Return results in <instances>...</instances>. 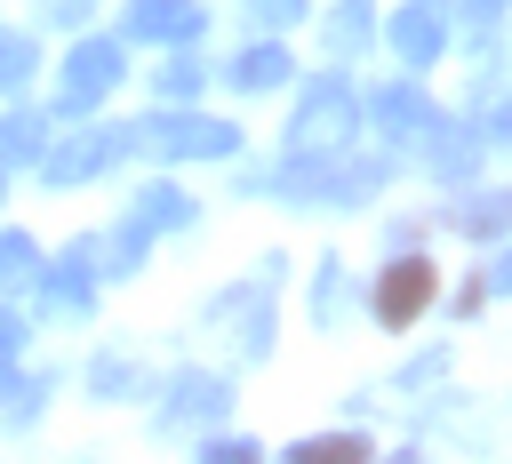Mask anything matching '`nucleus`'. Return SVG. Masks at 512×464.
Here are the masks:
<instances>
[{
    "instance_id": "f257e3e1",
    "label": "nucleus",
    "mask_w": 512,
    "mask_h": 464,
    "mask_svg": "<svg viewBox=\"0 0 512 464\" xmlns=\"http://www.w3.org/2000/svg\"><path fill=\"white\" fill-rule=\"evenodd\" d=\"M352 128H360V96H352L336 72H320V80L304 88L296 120H288V152H344Z\"/></svg>"
},
{
    "instance_id": "f03ea898",
    "label": "nucleus",
    "mask_w": 512,
    "mask_h": 464,
    "mask_svg": "<svg viewBox=\"0 0 512 464\" xmlns=\"http://www.w3.org/2000/svg\"><path fill=\"white\" fill-rule=\"evenodd\" d=\"M128 144H152L168 160H232L240 152V128L232 120H200V112H160V120H136Z\"/></svg>"
},
{
    "instance_id": "7ed1b4c3",
    "label": "nucleus",
    "mask_w": 512,
    "mask_h": 464,
    "mask_svg": "<svg viewBox=\"0 0 512 464\" xmlns=\"http://www.w3.org/2000/svg\"><path fill=\"white\" fill-rule=\"evenodd\" d=\"M432 288H440V280H432V264H424L416 248H400V256L384 264V280H376V296H368V312H376L384 328H408V320H416V312L432 304Z\"/></svg>"
},
{
    "instance_id": "20e7f679",
    "label": "nucleus",
    "mask_w": 512,
    "mask_h": 464,
    "mask_svg": "<svg viewBox=\"0 0 512 464\" xmlns=\"http://www.w3.org/2000/svg\"><path fill=\"white\" fill-rule=\"evenodd\" d=\"M112 88H120V48H112V40H80L72 64H64V96H56V104H64V112H88V104L112 96Z\"/></svg>"
},
{
    "instance_id": "39448f33",
    "label": "nucleus",
    "mask_w": 512,
    "mask_h": 464,
    "mask_svg": "<svg viewBox=\"0 0 512 464\" xmlns=\"http://www.w3.org/2000/svg\"><path fill=\"white\" fill-rule=\"evenodd\" d=\"M424 136V168L440 176V184H472V168H480V128H464V120H424L416 128Z\"/></svg>"
},
{
    "instance_id": "423d86ee",
    "label": "nucleus",
    "mask_w": 512,
    "mask_h": 464,
    "mask_svg": "<svg viewBox=\"0 0 512 464\" xmlns=\"http://www.w3.org/2000/svg\"><path fill=\"white\" fill-rule=\"evenodd\" d=\"M120 152H128V128H96V136L48 144V152H40V176H48V184H80V176H96V168L120 160Z\"/></svg>"
},
{
    "instance_id": "0eeeda50",
    "label": "nucleus",
    "mask_w": 512,
    "mask_h": 464,
    "mask_svg": "<svg viewBox=\"0 0 512 464\" xmlns=\"http://www.w3.org/2000/svg\"><path fill=\"white\" fill-rule=\"evenodd\" d=\"M216 416H232V392H224V376H208V368H184V376L168 384V432H176V424H216Z\"/></svg>"
},
{
    "instance_id": "6e6552de",
    "label": "nucleus",
    "mask_w": 512,
    "mask_h": 464,
    "mask_svg": "<svg viewBox=\"0 0 512 464\" xmlns=\"http://www.w3.org/2000/svg\"><path fill=\"white\" fill-rule=\"evenodd\" d=\"M392 48H400L408 64H432V56L448 48V8H440V0H408V8L392 16Z\"/></svg>"
},
{
    "instance_id": "1a4fd4ad",
    "label": "nucleus",
    "mask_w": 512,
    "mask_h": 464,
    "mask_svg": "<svg viewBox=\"0 0 512 464\" xmlns=\"http://www.w3.org/2000/svg\"><path fill=\"white\" fill-rule=\"evenodd\" d=\"M368 120H376L384 136H416V128L432 120V104H424V88H408V80H384V88H368Z\"/></svg>"
},
{
    "instance_id": "9d476101",
    "label": "nucleus",
    "mask_w": 512,
    "mask_h": 464,
    "mask_svg": "<svg viewBox=\"0 0 512 464\" xmlns=\"http://www.w3.org/2000/svg\"><path fill=\"white\" fill-rule=\"evenodd\" d=\"M128 32H144V40H192V32H208V16L192 8V0H136L128 8Z\"/></svg>"
},
{
    "instance_id": "9b49d317",
    "label": "nucleus",
    "mask_w": 512,
    "mask_h": 464,
    "mask_svg": "<svg viewBox=\"0 0 512 464\" xmlns=\"http://www.w3.org/2000/svg\"><path fill=\"white\" fill-rule=\"evenodd\" d=\"M192 216H200V208H192L176 184H144V192H136V224H144V232H184Z\"/></svg>"
},
{
    "instance_id": "f8f14e48",
    "label": "nucleus",
    "mask_w": 512,
    "mask_h": 464,
    "mask_svg": "<svg viewBox=\"0 0 512 464\" xmlns=\"http://www.w3.org/2000/svg\"><path fill=\"white\" fill-rule=\"evenodd\" d=\"M280 80H288V48L280 40H256V48L232 56V88H280Z\"/></svg>"
},
{
    "instance_id": "ddd939ff",
    "label": "nucleus",
    "mask_w": 512,
    "mask_h": 464,
    "mask_svg": "<svg viewBox=\"0 0 512 464\" xmlns=\"http://www.w3.org/2000/svg\"><path fill=\"white\" fill-rule=\"evenodd\" d=\"M80 248H88V264H96V272H136V264H144V224L128 216L120 232H104V240H80Z\"/></svg>"
},
{
    "instance_id": "4468645a",
    "label": "nucleus",
    "mask_w": 512,
    "mask_h": 464,
    "mask_svg": "<svg viewBox=\"0 0 512 464\" xmlns=\"http://www.w3.org/2000/svg\"><path fill=\"white\" fill-rule=\"evenodd\" d=\"M0 288H40V248L24 232H0Z\"/></svg>"
},
{
    "instance_id": "2eb2a0df",
    "label": "nucleus",
    "mask_w": 512,
    "mask_h": 464,
    "mask_svg": "<svg viewBox=\"0 0 512 464\" xmlns=\"http://www.w3.org/2000/svg\"><path fill=\"white\" fill-rule=\"evenodd\" d=\"M368 32H376V16H368V0H344V8L328 16V48H336V56H352V48H368Z\"/></svg>"
},
{
    "instance_id": "dca6fc26",
    "label": "nucleus",
    "mask_w": 512,
    "mask_h": 464,
    "mask_svg": "<svg viewBox=\"0 0 512 464\" xmlns=\"http://www.w3.org/2000/svg\"><path fill=\"white\" fill-rule=\"evenodd\" d=\"M88 272H96L88 248H72V256L56 264V280H48V288H56V312H88Z\"/></svg>"
},
{
    "instance_id": "f3484780",
    "label": "nucleus",
    "mask_w": 512,
    "mask_h": 464,
    "mask_svg": "<svg viewBox=\"0 0 512 464\" xmlns=\"http://www.w3.org/2000/svg\"><path fill=\"white\" fill-rule=\"evenodd\" d=\"M456 232H472V240L512 232V192H496V200H464V208H456Z\"/></svg>"
},
{
    "instance_id": "a211bd4d",
    "label": "nucleus",
    "mask_w": 512,
    "mask_h": 464,
    "mask_svg": "<svg viewBox=\"0 0 512 464\" xmlns=\"http://www.w3.org/2000/svg\"><path fill=\"white\" fill-rule=\"evenodd\" d=\"M24 152H48V120H40V112L0 120V160H24Z\"/></svg>"
},
{
    "instance_id": "6ab92c4d",
    "label": "nucleus",
    "mask_w": 512,
    "mask_h": 464,
    "mask_svg": "<svg viewBox=\"0 0 512 464\" xmlns=\"http://www.w3.org/2000/svg\"><path fill=\"white\" fill-rule=\"evenodd\" d=\"M232 312H240V296H224V304H216V320H232ZM264 344H272V296H264V288H248V352H264Z\"/></svg>"
},
{
    "instance_id": "aec40b11",
    "label": "nucleus",
    "mask_w": 512,
    "mask_h": 464,
    "mask_svg": "<svg viewBox=\"0 0 512 464\" xmlns=\"http://www.w3.org/2000/svg\"><path fill=\"white\" fill-rule=\"evenodd\" d=\"M32 64H40L32 32H0V88H24V80H32Z\"/></svg>"
},
{
    "instance_id": "412c9836",
    "label": "nucleus",
    "mask_w": 512,
    "mask_h": 464,
    "mask_svg": "<svg viewBox=\"0 0 512 464\" xmlns=\"http://www.w3.org/2000/svg\"><path fill=\"white\" fill-rule=\"evenodd\" d=\"M320 456H368L360 432H320V440H296V464H320Z\"/></svg>"
},
{
    "instance_id": "4be33fe9",
    "label": "nucleus",
    "mask_w": 512,
    "mask_h": 464,
    "mask_svg": "<svg viewBox=\"0 0 512 464\" xmlns=\"http://www.w3.org/2000/svg\"><path fill=\"white\" fill-rule=\"evenodd\" d=\"M192 88H200V64H192V56H176V64L160 72V96H168V104H184Z\"/></svg>"
},
{
    "instance_id": "5701e85b",
    "label": "nucleus",
    "mask_w": 512,
    "mask_h": 464,
    "mask_svg": "<svg viewBox=\"0 0 512 464\" xmlns=\"http://www.w3.org/2000/svg\"><path fill=\"white\" fill-rule=\"evenodd\" d=\"M88 384H96V392H136V368H128V360H96Z\"/></svg>"
},
{
    "instance_id": "b1692460",
    "label": "nucleus",
    "mask_w": 512,
    "mask_h": 464,
    "mask_svg": "<svg viewBox=\"0 0 512 464\" xmlns=\"http://www.w3.org/2000/svg\"><path fill=\"white\" fill-rule=\"evenodd\" d=\"M208 456H224V464H248V456H256V440H248V432H208Z\"/></svg>"
},
{
    "instance_id": "393cba45",
    "label": "nucleus",
    "mask_w": 512,
    "mask_h": 464,
    "mask_svg": "<svg viewBox=\"0 0 512 464\" xmlns=\"http://www.w3.org/2000/svg\"><path fill=\"white\" fill-rule=\"evenodd\" d=\"M16 344H24V320H16V312H0V384H8V360H16Z\"/></svg>"
},
{
    "instance_id": "a878e982",
    "label": "nucleus",
    "mask_w": 512,
    "mask_h": 464,
    "mask_svg": "<svg viewBox=\"0 0 512 464\" xmlns=\"http://www.w3.org/2000/svg\"><path fill=\"white\" fill-rule=\"evenodd\" d=\"M248 8H256V16H264V24H272V32H280V24H296V16H304V0H248Z\"/></svg>"
},
{
    "instance_id": "bb28decb",
    "label": "nucleus",
    "mask_w": 512,
    "mask_h": 464,
    "mask_svg": "<svg viewBox=\"0 0 512 464\" xmlns=\"http://www.w3.org/2000/svg\"><path fill=\"white\" fill-rule=\"evenodd\" d=\"M504 8H512V0H456V16H464V24H480V32H488Z\"/></svg>"
},
{
    "instance_id": "cd10ccee",
    "label": "nucleus",
    "mask_w": 512,
    "mask_h": 464,
    "mask_svg": "<svg viewBox=\"0 0 512 464\" xmlns=\"http://www.w3.org/2000/svg\"><path fill=\"white\" fill-rule=\"evenodd\" d=\"M88 8H96V0H40V16H48V24H80Z\"/></svg>"
},
{
    "instance_id": "c85d7f7f",
    "label": "nucleus",
    "mask_w": 512,
    "mask_h": 464,
    "mask_svg": "<svg viewBox=\"0 0 512 464\" xmlns=\"http://www.w3.org/2000/svg\"><path fill=\"white\" fill-rule=\"evenodd\" d=\"M488 136H496V144H512V96H504V104L488 112Z\"/></svg>"
},
{
    "instance_id": "c756f323",
    "label": "nucleus",
    "mask_w": 512,
    "mask_h": 464,
    "mask_svg": "<svg viewBox=\"0 0 512 464\" xmlns=\"http://www.w3.org/2000/svg\"><path fill=\"white\" fill-rule=\"evenodd\" d=\"M480 288H496V296H512V248H504V256H496V272H488V280H480Z\"/></svg>"
}]
</instances>
